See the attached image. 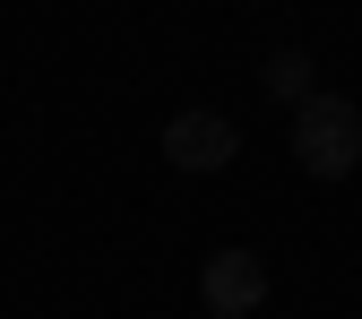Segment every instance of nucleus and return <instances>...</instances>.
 <instances>
[{"mask_svg":"<svg viewBox=\"0 0 362 319\" xmlns=\"http://www.w3.org/2000/svg\"><path fill=\"white\" fill-rule=\"evenodd\" d=\"M293 164H302L310 181H345V173L362 164V104L310 86V95L293 104Z\"/></svg>","mask_w":362,"mask_h":319,"instance_id":"f257e3e1","label":"nucleus"},{"mask_svg":"<svg viewBox=\"0 0 362 319\" xmlns=\"http://www.w3.org/2000/svg\"><path fill=\"white\" fill-rule=\"evenodd\" d=\"M259 86H267V95H276L285 112L310 95V86H320V69H310V52H293V43H285V52H267V69H259Z\"/></svg>","mask_w":362,"mask_h":319,"instance_id":"20e7f679","label":"nucleus"},{"mask_svg":"<svg viewBox=\"0 0 362 319\" xmlns=\"http://www.w3.org/2000/svg\"><path fill=\"white\" fill-rule=\"evenodd\" d=\"M199 302H207L216 319H250V311L267 302V267H259V250H207V267H199Z\"/></svg>","mask_w":362,"mask_h":319,"instance_id":"7ed1b4c3","label":"nucleus"},{"mask_svg":"<svg viewBox=\"0 0 362 319\" xmlns=\"http://www.w3.org/2000/svg\"><path fill=\"white\" fill-rule=\"evenodd\" d=\"M233 156H242V129L224 121V112L190 104V112L164 121V164H173V173H224Z\"/></svg>","mask_w":362,"mask_h":319,"instance_id":"f03ea898","label":"nucleus"}]
</instances>
